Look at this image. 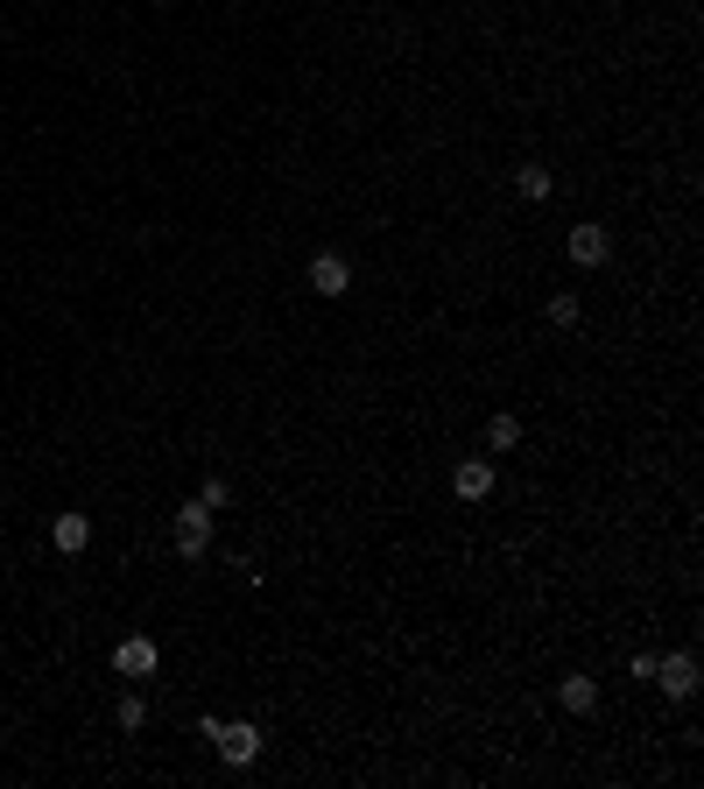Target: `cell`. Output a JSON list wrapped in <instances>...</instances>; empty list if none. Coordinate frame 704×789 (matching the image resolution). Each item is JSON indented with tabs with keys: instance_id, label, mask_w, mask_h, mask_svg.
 I'll use <instances>...</instances> for the list:
<instances>
[{
	"instance_id": "obj_7",
	"label": "cell",
	"mask_w": 704,
	"mask_h": 789,
	"mask_svg": "<svg viewBox=\"0 0 704 789\" xmlns=\"http://www.w3.org/2000/svg\"><path fill=\"white\" fill-rule=\"evenodd\" d=\"M452 494L458 501H486L493 494V466H486V458H466V466L452 472Z\"/></svg>"
},
{
	"instance_id": "obj_12",
	"label": "cell",
	"mask_w": 704,
	"mask_h": 789,
	"mask_svg": "<svg viewBox=\"0 0 704 789\" xmlns=\"http://www.w3.org/2000/svg\"><path fill=\"white\" fill-rule=\"evenodd\" d=\"M113 719H120V733H141V726H148V705H141V698H120Z\"/></svg>"
},
{
	"instance_id": "obj_4",
	"label": "cell",
	"mask_w": 704,
	"mask_h": 789,
	"mask_svg": "<svg viewBox=\"0 0 704 789\" xmlns=\"http://www.w3.org/2000/svg\"><path fill=\"white\" fill-rule=\"evenodd\" d=\"M113 669L120 677H156V642H148V634H127V642L113 649Z\"/></svg>"
},
{
	"instance_id": "obj_6",
	"label": "cell",
	"mask_w": 704,
	"mask_h": 789,
	"mask_svg": "<svg viewBox=\"0 0 704 789\" xmlns=\"http://www.w3.org/2000/svg\"><path fill=\"white\" fill-rule=\"evenodd\" d=\"M606 255H613V233L606 226H571V261L578 268H598Z\"/></svg>"
},
{
	"instance_id": "obj_13",
	"label": "cell",
	"mask_w": 704,
	"mask_h": 789,
	"mask_svg": "<svg viewBox=\"0 0 704 789\" xmlns=\"http://www.w3.org/2000/svg\"><path fill=\"white\" fill-rule=\"evenodd\" d=\"M549 324H578V296H571V289L549 296Z\"/></svg>"
},
{
	"instance_id": "obj_14",
	"label": "cell",
	"mask_w": 704,
	"mask_h": 789,
	"mask_svg": "<svg viewBox=\"0 0 704 789\" xmlns=\"http://www.w3.org/2000/svg\"><path fill=\"white\" fill-rule=\"evenodd\" d=\"M198 501H205V508L219 515V508H226V501H233V486H226V480H205V486H198Z\"/></svg>"
},
{
	"instance_id": "obj_9",
	"label": "cell",
	"mask_w": 704,
	"mask_h": 789,
	"mask_svg": "<svg viewBox=\"0 0 704 789\" xmlns=\"http://www.w3.org/2000/svg\"><path fill=\"white\" fill-rule=\"evenodd\" d=\"M557 698H564V712H592V705H598V683H592V677H564Z\"/></svg>"
},
{
	"instance_id": "obj_11",
	"label": "cell",
	"mask_w": 704,
	"mask_h": 789,
	"mask_svg": "<svg viewBox=\"0 0 704 789\" xmlns=\"http://www.w3.org/2000/svg\"><path fill=\"white\" fill-rule=\"evenodd\" d=\"M515 444H521L515 416H486V452H515Z\"/></svg>"
},
{
	"instance_id": "obj_8",
	"label": "cell",
	"mask_w": 704,
	"mask_h": 789,
	"mask_svg": "<svg viewBox=\"0 0 704 789\" xmlns=\"http://www.w3.org/2000/svg\"><path fill=\"white\" fill-rule=\"evenodd\" d=\"M50 543L64 550V557H78L85 543H92V522H85V515H57V529H50Z\"/></svg>"
},
{
	"instance_id": "obj_3",
	"label": "cell",
	"mask_w": 704,
	"mask_h": 789,
	"mask_svg": "<svg viewBox=\"0 0 704 789\" xmlns=\"http://www.w3.org/2000/svg\"><path fill=\"white\" fill-rule=\"evenodd\" d=\"M649 683H663L669 698H691V691H697V656H683V649H677V656H663Z\"/></svg>"
},
{
	"instance_id": "obj_5",
	"label": "cell",
	"mask_w": 704,
	"mask_h": 789,
	"mask_svg": "<svg viewBox=\"0 0 704 789\" xmlns=\"http://www.w3.org/2000/svg\"><path fill=\"white\" fill-rule=\"evenodd\" d=\"M310 289H318V296H346L353 289L346 255H318V261H310Z\"/></svg>"
},
{
	"instance_id": "obj_1",
	"label": "cell",
	"mask_w": 704,
	"mask_h": 789,
	"mask_svg": "<svg viewBox=\"0 0 704 789\" xmlns=\"http://www.w3.org/2000/svg\"><path fill=\"white\" fill-rule=\"evenodd\" d=\"M205 740L219 748V762H226V768H247L254 754H261V726H254V719H205Z\"/></svg>"
},
{
	"instance_id": "obj_2",
	"label": "cell",
	"mask_w": 704,
	"mask_h": 789,
	"mask_svg": "<svg viewBox=\"0 0 704 789\" xmlns=\"http://www.w3.org/2000/svg\"><path fill=\"white\" fill-rule=\"evenodd\" d=\"M205 550H212V508H205V501H184V508H176V557L205 564Z\"/></svg>"
},
{
	"instance_id": "obj_10",
	"label": "cell",
	"mask_w": 704,
	"mask_h": 789,
	"mask_svg": "<svg viewBox=\"0 0 704 789\" xmlns=\"http://www.w3.org/2000/svg\"><path fill=\"white\" fill-rule=\"evenodd\" d=\"M515 190L543 205V198H549V170H543V162H521V170H515Z\"/></svg>"
}]
</instances>
